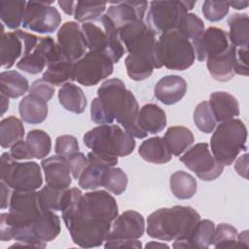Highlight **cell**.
<instances>
[{"mask_svg": "<svg viewBox=\"0 0 249 249\" xmlns=\"http://www.w3.org/2000/svg\"><path fill=\"white\" fill-rule=\"evenodd\" d=\"M60 212L73 242L82 248L99 247L105 241L119 213L118 204L108 192L83 194L78 188L67 189Z\"/></svg>", "mask_w": 249, "mask_h": 249, "instance_id": "cell-1", "label": "cell"}, {"mask_svg": "<svg viewBox=\"0 0 249 249\" xmlns=\"http://www.w3.org/2000/svg\"><path fill=\"white\" fill-rule=\"evenodd\" d=\"M139 105L134 94L118 78L104 81L97 89V97L90 104V120L96 124H120L133 137L142 139L148 133L137 122Z\"/></svg>", "mask_w": 249, "mask_h": 249, "instance_id": "cell-2", "label": "cell"}, {"mask_svg": "<svg viewBox=\"0 0 249 249\" xmlns=\"http://www.w3.org/2000/svg\"><path fill=\"white\" fill-rule=\"evenodd\" d=\"M200 215L190 206L175 205L160 208L147 218V234L162 241H184L188 238Z\"/></svg>", "mask_w": 249, "mask_h": 249, "instance_id": "cell-3", "label": "cell"}, {"mask_svg": "<svg viewBox=\"0 0 249 249\" xmlns=\"http://www.w3.org/2000/svg\"><path fill=\"white\" fill-rule=\"evenodd\" d=\"M83 141L97 155L115 160L131 154L136 145L133 136L119 124L97 125L85 133Z\"/></svg>", "mask_w": 249, "mask_h": 249, "instance_id": "cell-4", "label": "cell"}, {"mask_svg": "<svg viewBox=\"0 0 249 249\" xmlns=\"http://www.w3.org/2000/svg\"><path fill=\"white\" fill-rule=\"evenodd\" d=\"M210 139V149L215 160L229 166L241 151H246L247 128L240 119H230L218 124Z\"/></svg>", "mask_w": 249, "mask_h": 249, "instance_id": "cell-5", "label": "cell"}, {"mask_svg": "<svg viewBox=\"0 0 249 249\" xmlns=\"http://www.w3.org/2000/svg\"><path fill=\"white\" fill-rule=\"evenodd\" d=\"M101 25L84 22L81 25L88 49L108 56L113 63H118L124 54V47L119 38V31L104 14L97 19Z\"/></svg>", "mask_w": 249, "mask_h": 249, "instance_id": "cell-6", "label": "cell"}, {"mask_svg": "<svg viewBox=\"0 0 249 249\" xmlns=\"http://www.w3.org/2000/svg\"><path fill=\"white\" fill-rule=\"evenodd\" d=\"M156 36L145 20L131 22L119 29V38L129 54L147 59L155 69H160L162 64L159 55Z\"/></svg>", "mask_w": 249, "mask_h": 249, "instance_id": "cell-7", "label": "cell"}, {"mask_svg": "<svg viewBox=\"0 0 249 249\" xmlns=\"http://www.w3.org/2000/svg\"><path fill=\"white\" fill-rule=\"evenodd\" d=\"M0 180L16 191H36L43 184V175L36 161H17L9 152L1 155Z\"/></svg>", "mask_w": 249, "mask_h": 249, "instance_id": "cell-8", "label": "cell"}, {"mask_svg": "<svg viewBox=\"0 0 249 249\" xmlns=\"http://www.w3.org/2000/svg\"><path fill=\"white\" fill-rule=\"evenodd\" d=\"M158 49L162 66L170 70H187L196 59L192 42L178 30L160 34L158 39Z\"/></svg>", "mask_w": 249, "mask_h": 249, "instance_id": "cell-9", "label": "cell"}, {"mask_svg": "<svg viewBox=\"0 0 249 249\" xmlns=\"http://www.w3.org/2000/svg\"><path fill=\"white\" fill-rule=\"evenodd\" d=\"M195 5L196 1H152L145 22L156 35L176 30L183 15Z\"/></svg>", "mask_w": 249, "mask_h": 249, "instance_id": "cell-10", "label": "cell"}, {"mask_svg": "<svg viewBox=\"0 0 249 249\" xmlns=\"http://www.w3.org/2000/svg\"><path fill=\"white\" fill-rule=\"evenodd\" d=\"M114 71V63L102 53L89 51L74 62V80L80 85L92 87L108 78Z\"/></svg>", "mask_w": 249, "mask_h": 249, "instance_id": "cell-11", "label": "cell"}, {"mask_svg": "<svg viewBox=\"0 0 249 249\" xmlns=\"http://www.w3.org/2000/svg\"><path fill=\"white\" fill-rule=\"evenodd\" d=\"M0 64L2 68L10 69L20 57L31 53L39 43L41 37L18 29L13 32H5L1 24Z\"/></svg>", "mask_w": 249, "mask_h": 249, "instance_id": "cell-12", "label": "cell"}, {"mask_svg": "<svg viewBox=\"0 0 249 249\" xmlns=\"http://www.w3.org/2000/svg\"><path fill=\"white\" fill-rule=\"evenodd\" d=\"M180 160L199 179L207 182L219 178L225 167L215 160L208 143L205 142L196 143L189 148L180 157Z\"/></svg>", "mask_w": 249, "mask_h": 249, "instance_id": "cell-13", "label": "cell"}, {"mask_svg": "<svg viewBox=\"0 0 249 249\" xmlns=\"http://www.w3.org/2000/svg\"><path fill=\"white\" fill-rule=\"evenodd\" d=\"M53 2L28 1L22 20L23 28L39 33H53L60 24L61 17Z\"/></svg>", "mask_w": 249, "mask_h": 249, "instance_id": "cell-14", "label": "cell"}, {"mask_svg": "<svg viewBox=\"0 0 249 249\" xmlns=\"http://www.w3.org/2000/svg\"><path fill=\"white\" fill-rule=\"evenodd\" d=\"M61 57L57 45L51 36L41 37L36 48L28 54L22 56L17 67L28 74L36 75L41 73L46 66L59 60Z\"/></svg>", "mask_w": 249, "mask_h": 249, "instance_id": "cell-15", "label": "cell"}, {"mask_svg": "<svg viewBox=\"0 0 249 249\" xmlns=\"http://www.w3.org/2000/svg\"><path fill=\"white\" fill-rule=\"evenodd\" d=\"M56 45L61 57L72 62L83 57L88 49L81 26L76 21H66L59 27Z\"/></svg>", "mask_w": 249, "mask_h": 249, "instance_id": "cell-16", "label": "cell"}, {"mask_svg": "<svg viewBox=\"0 0 249 249\" xmlns=\"http://www.w3.org/2000/svg\"><path fill=\"white\" fill-rule=\"evenodd\" d=\"M193 44L195 55L198 61L206 60L209 57L218 55L230 47L228 33L215 26H210Z\"/></svg>", "mask_w": 249, "mask_h": 249, "instance_id": "cell-17", "label": "cell"}, {"mask_svg": "<svg viewBox=\"0 0 249 249\" xmlns=\"http://www.w3.org/2000/svg\"><path fill=\"white\" fill-rule=\"evenodd\" d=\"M147 9V1H118L110 3L105 15L119 31L126 24L144 20Z\"/></svg>", "mask_w": 249, "mask_h": 249, "instance_id": "cell-18", "label": "cell"}, {"mask_svg": "<svg viewBox=\"0 0 249 249\" xmlns=\"http://www.w3.org/2000/svg\"><path fill=\"white\" fill-rule=\"evenodd\" d=\"M145 231V220L142 214L134 210H126L113 221L106 239L124 238L139 239Z\"/></svg>", "mask_w": 249, "mask_h": 249, "instance_id": "cell-19", "label": "cell"}, {"mask_svg": "<svg viewBox=\"0 0 249 249\" xmlns=\"http://www.w3.org/2000/svg\"><path fill=\"white\" fill-rule=\"evenodd\" d=\"M41 167L48 185L63 190L70 187L72 183L71 170L65 158L56 155L44 159L41 162Z\"/></svg>", "mask_w": 249, "mask_h": 249, "instance_id": "cell-20", "label": "cell"}, {"mask_svg": "<svg viewBox=\"0 0 249 249\" xmlns=\"http://www.w3.org/2000/svg\"><path fill=\"white\" fill-rule=\"evenodd\" d=\"M187 82L177 75H167L158 81L154 88L156 98L165 105L179 102L187 92Z\"/></svg>", "mask_w": 249, "mask_h": 249, "instance_id": "cell-21", "label": "cell"}, {"mask_svg": "<svg viewBox=\"0 0 249 249\" xmlns=\"http://www.w3.org/2000/svg\"><path fill=\"white\" fill-rule=\"evenodd\" d=\"M33 237L44 248L60 233V219L53 211H43L29 226Z\"/></svg>", "mask_w": 249, "mask_h": 249, "instance_id": "cell-22", "label": "cell"}, {"mask_svg": "<svg viewBox=\"0 0 249 249\" xmlns=\"http://www.w3.org/2000/svg\"><path fill=\"white\" fill-rule=\"evenodd\" d=\"M236 48L231 44L224 53L206 59V66L211 77L218 82H228L235 75Z\"/></svg>", "mask_w": 249, "mask_h": 249, "instance_id": "cell-23", "label": "cell"}, {"mask_svg": "<svg viewBox=\"0 0 249 249\" xmlns=\"http://www.w3.org/2000/svg\"><path fill=\"white\" fill-rule=\"evenodd\" d=\"M215 224L207 219L199 220L194 230L184 241H174L173 248H197L204 249L213 243Z\"/></svg>", "mask_w": 249, "mask_h": 249, "instance_id": "cell-24", "label": "cell"}, {"mask_svg": "<svg viewBox=\"0 0 249 249\" xmlns=\"http://www.w3.org/2000/svg\"><path fill=\"white\" fill-rule=\"evenodd\" d=\"M209 105L217 122L233 119L239 115L237 99L227 91H213L209 96Z\"/></svg>", "mask_w": 249, "mask_h": 249, "instance_id": "cell-25", "label": "cell"}, {"mask_svg": "<svg viewBox=\"0 0 249 249\" xmlns=\"http://www.w3.org/2000/svg\"><path fill=\"white\" fill-rule=\"evenodd\" d=\"M18 112L24 123L30 124H41L48 117V102L36 95L28 94L19 101Z\"/></svg>", "mask_w": 249, "mask_h": 249, "instance_id": "cell-26", "label": "cell"}, {"mask_svg": "<svg viewBox=\"0 0 249 249\" xmlns=\"http://www.w3.org/2000/svg\"><path fill=\"white\" fill-rule=\"evenodd\" d=\"M138 124L140 128L146 133L156 134L163 130L166 126V115L165 112L157 104L148 103L139 109Z\"/></svg>", "mask_w": 249, "mask_h": 249, "instance_id": "cell-27", "label": "cell"}, {"mask_svg": "<svg viewBox=\"0 0 249 249\" xmlns=\"http://www.w3.org/2000/svg\"><path fill=\"white\" fill-rule=\"evenodd\" d=\"M138 154L144 160L155 164L167 163L172 158L163 137L160 136L144 140L138 148Z\"/></svg>", "mask_w": 249, "mask_h": 249, "instance_id": "cell-28", "label": "cell"}, {"mask_svg": "<svg viewBox=\"0 0 249 249\" xmlns=\"http://www.w3.org/2000/svg\"><path fill=\"white\" fill-rule=\"evenodd\" d=\"M163 139L172 156L179 157L185 153L195 142L191 129L181 125H174L167 128Z\"/></svg>", "mask_w": 249, "mask_h": 249, "instance_id": "cell-29", "label": "cell"}, {"mask_svg": "<svg viewBox=\"0 0 249 249\" xmlns=\"http://www.w3.org/2000/svg\"><path fill=\"white\" fill-rule=\"evenodd\" d=\"M59 104L68 112L84 113L87 107V97L84 90L73 83H66L58 89Z\"/></svg>", "mask_w": 249, "mask_h": 249, "instance_id": "cell-30", "label": "cell"}, {"mask_svg": "<svg viewBox=\"0 0 249 249\" xmlns=\"http://www.w3.org/2000/svg\"><path fill=\"white\" fill-rule=\"evenodd\" d=\"M27 79L16 70L3 71L0 74V92L9 98H18L29 90Z\"/></svg>", "mask_w": 249, "mask_h": 249, "instance_id": "cell-31", "label": "cell"}, {"mask_svg": "<svg viewBox=\"0 0 249 249\" xmlns=\"http://www.w3.org/2000/svg\"><path fill=\"white\" fill-rule=\"evenodd\" d=\"M42 79L54 87H61L74 80V62L60 58L47 66Z\"/></svg>", "mask_w": 249, "mask_h": 249, "instance_id": "cell-32", "label": "cell"}, {"mask_svg": "<svg viewBox=\"0 0 249 249\" xmlns=\"http://www.w3.org/2000/svg\"><path fill=\"white\" fill-rule=\"evenodd\" d=\"M229 42L235 48L249 45V18L247 14L234 13L228 18Z\"/></svg>", "mask_w": 249, "mask_h": 249, "instance_id": "cell-33", "label": "cell"}, {"mask_svg": "<svg viewBox=\"0 0 249 249\" xmlns=\"http://www.w3.org/2000/svg\"><path fill=\"white\" fill-rule=\"evenodd\" d=\"M169 187L171 193L176 198H192L197 190V184L195 177L183 170L175 171L169 178Z\"/></svg>", "mask_w": 249, "mask_h": 249, "instance_id": "cell-34", "label": "cell"}, {"mask_svg": "<svg viewBox=\"0 0 249 249\" xmlns=\"http://www.w3.org/2000/svg\"><path fill=\"white\" fill-rule=\"evenodd\" d=\"M27 2L20 0L0 1V18L9 29H17L22 25Z\"/></svg>", "mask_w": 249, "mask_h": 249, "instance_id": "cell-35", "label": "cell"}, {"mask_svg": "<svg viewBox=\"0 0 249 249\" xmlns=\"http://www.w3.org/2000/svg\"><path fill=\"white\" fill-rule=\"evenodd\" d=\"M24 126L21 121L15 116L4 118L0 122V145L2 149L11 148L15 143L22 140Z\"/></svg>", "mask_w": 249, "mask_h": 249, "instance_id": "cell-36", "label": "cell"}, {"mask_svg": "<svg viewBox=\"0 0 249 249\" xmlns=\"http://www.w3.org/2000/svg\"><path fill=\"white\" fill-rule=\"evenodd\" d=\"M100 187H104L112 194L120 196L126 190L127 176L120 167H106L101 175Z\"/></svg>", "mask_w": 249, "mask_h": 249, "instance_id": "cell-37", "label": "cell"}, {"mask_svg": "<svg viewBox=\"0 0 249 249\" xmlns=\"http://www.w3.org/2000/svg\"><path fill=\"white\" fill-rule=\"evenodd\" d=\"M88 160L89 163L79 177L78 184L83 190L94 191L100 187L101 175L106 166L90 157H88Z\"/></svg>", "mask_w": 249, "mask_h": 249, "instance_id": "cell-38", "label": "cell"}, {"mask_svg": "<svg viewBox=\"0 0 249 249\" xmlns=\"http://www.w3.org/2000/svg\"><path fill=\"white\" fill-rule=\"evenodd\" d=\"M26 142L28 143L33 156L37 160L45 159L51 152L52 139L50 135L42 129H32L26 135Z\"/></svg>", "mask_w": 249, "mask_h": 249, "instance_id": "cell-39", "label": "cell"}, {"mask_svg": "<svg viewBox=\"0 0 249 249\" xmlns=\"http://www.w3.org/2000/svg\"><path fill=\"white\" fill-rule=\"evenodd\" d=\"M124 65L128 77L134 81H143L149 78L155 69L149 60L129 53L124 59Z\"/></svg>", "mask_w": 249, "mask_h": 249, "instance_id": "cell-40", "label": "cell"}, {"mask_svg": "<svg viewBox=\"0 0 249 249\" xmlns=\"http://www.w3.org/2000/svg\"><path fill=\"white\" fill-rule=\"evenodd\" d=\"M66 190L55 188L47 184L39 192H37L38 200L42 211H60L63 195Z\"/></svg>", "mask_w": 249, "mask_h": 249, "instance_id": "cell-41", "label": "cell"}, {"mask_svg": "<svg viewBox=\"0 0 249 249\" xmlns=\"http://www.w3.org/2000/svg\"><path fill=\"white\" fill-rule=\"evenodd\" d=\"M176 30L194 43L204 32V23L196 14L186 13L181 18Z\"/></svg>", "mask_w": 249, "mask_h": 249, "instance_id": "cell-42", "label": "cell"}, {"mask_svg": "<svg viewBox=\"0 0 249 249\" xmlns=\"http://www.w3.org/2000/svg\"><path fill=\"white\" fill-rule=\"evenodd\" d=\"M107 3H93L86 1H78L75 5L74 18L80 22H89L100 18L107 10Z\"/></svg>", "mask_w": 249, "mask_h": 249, "instance_id": "cell-43", "label": "cell"}, {"mask_svg": "<svg viewBox=\"0 0 249 249\" xmlns=\"http://www.w3.org/2000/svg\"><path fill=\"white\" fill-rule=\"evenodd\" d=\"M194 122L196 126L203 133L209 134L216 127L217 121L208 101L198 103L194 112Z\"/></svg>", "mask_w": 249, "mask_h": 249, "instance_id": "cell-44", "label": "cell"}, {"mask_svg": "<svg viewBox=\"0 0 249 249\" xmlns=\"http://www.w3.org/2000/svg\"><path fill=\"white\" fill-rule=\"evenodd\" d=\"M236 229L231 224L221 223L215 227L212 245L214 248H237Z\"/></svg>", "mask_w": 249, "mask_h": 249, "instance_id": "cell-45", "label": "cell"}, {"mask_svg": "<svg viewBox=\"0 0 249 249\" xmlns=\"http://www.w3.org/2000/svg\"><path fill=\"white\" fill-rule=\"evenodd\" d=\"M230 11L229 1H204L202 4L201 12L204 18L211 21L222 20Z\"/></svg>", "mask_w": 249, "mask_h": 249, "instance_id": "cell-46", "label": "cell"}, {"mask_svg": "<svg viewBox=\"0 0 249 249\" xmlns=\"http://www.w3.org/2000/svg\"><path fill=\"white\" fill-rule=\"evenodd\" d=\"M54 151L56 155L67 159L71 155L79 152V143L77 138L69 134L58 136L55 139Z\"/></svg>", "mask_w": 249, "mask_h": 249, "instance_id": "cell-47", "label": "cell"}, {"mask_svg": "<svg viewBox=\"0 0 249 249\" xmlns=\"http://www.w3.org/2000/svg\"><path fill=\"white\" fill-rule=\"evenodd\" d=\"M29 94L36 95L45 101H50L54 94V87L43 79L34 81L28 90Z\"/></svg>", "mask_w": 249, "mask_h": 249, "instance_id": "cell-48", "label": "cell"}, {"mask_svg": "<svg viewBox=\"0 0 249 249\" xmlns=\"http://www.w3.org/2000/svg\"><path fill=\"white\" fill-rule=\"evenodd\" d=\"M66 160L69 164V167L71 170V175H72L73 179L78 181L82 172L84 171V169L86 168V166L89 163L88 157L82 152H77V153L71 155L70 157H68Z\"/></svg>", "mask_w": 249, "mask_h": 249, "instance_id": "cell-49", "label": "cell"}, {"mask_svg": "<svg viewBox=\"0 0 249 249\" xmlns=\"http://www.w3.org/2000/svg\"><path fill=\"white\" fill-rule=\"evenodd\" d=\"M10 154L17 160L35 159L26 140H19L10 148Z\"/></svg>", "mask_w": 249, "mask_h": 249, "instance_id": "cell-50", "label": "cell"}, {"mask_svg": "<svg viewBox=\"0 0 249 249\" xmlns=\"http://www.w3.org/2000/svg\"><path fill=\"white\" fill-rule=\"evenodd\" d=\"M234 71L235 75L248 76V47L236 48Z\"/></svg>", "mask_w": 249, "mask_h": 249, "instance_id": "cell-51", "label": "cell"}, {"mask_svg": "<svg viewBox=\"0 0 249 249\" xmlns=\"http://www.w3.org/2000/svg\"><path fill=\"white\" fill-rule=\"evenodd\" d=\"M105 248H135L139 249L142 247V243L138 239H124V238H113L105 240Z\"/></svg>", "mask_w": 249, "mask_h": 249, "instance_id": "cell-52", "label": "cell"}, {"mask_svg": "<svg viewBox=\"0 0 249 249\" xmlns=\"http://www.w3.org/2000/svg\"><path fill=\"white\" fill-rule=\"evenodd\" d=\"M234 169L238 175L243 177L244 179H248V154L240 156L234 163Z\"/></svg>", "mask_w": 249, "mask_h": 249, "instance_id": "cell-53", "label": "cell"}, {"mask_svg": "<svg viewBox=\"0 0 249 249\" xmlns=\"http://www.w3.org/2000/svg\"><path fill=\"white\" fill-rule=\"evenodd\" d=\"M10 187L4 182L0 180V190H1V209H6L9 206L10 198L12 192L10 191Z\"/></svg>", "mask_w": 249, "mask_h": 249, "instance_id": "cell-54", "label": "cell"}, {"mask_svg": "<svg viewBox=\"0 0 249 249\" xmlns=\"http://www.w3.org/2000/svg\"><path fill=\"white\" fill-rule=\"evenodd\" d=\"M57 4L61 8V10L68 16H74L75 12V5L76 2L74 1H58Z\"/></svg>", "mask_w": 249, "mask_h": 249, "instance_id": "cell-55", "label": "cell"}, {"mask_svg": "<svg viewBox=\"0 0 249 249\" xmlns=\"http://www.w3.org/2000/svg\"><path fill=\"white\" fill-rule=\"evenodd\" d=\"M236 246L237 248H248L249 247V238H248V231H243L236 235Z\"/></svg>", "mask_w": 249, "mask_h": 249, "instance_id": "cell-56", "label": "cell"}, {"mask_svg": "<svg viewBox=\"0 0 249 249\" xmlns=\"http://www.w3.org/2000/svg\"><path fill=\"white\" fill-rule=\"evenodd\" d=\"M230 7L235 9V10H243L248 7L249 2L248 1H230L229 2Z\"/></svg>", "mask_w": 249, "mask_h": 249, "instance_id": "cell-57", "label": "cell"}, {"mask_svg": "<svg viewBox=\"0 0 249 249\" xmlns=\"http://www.w3.org/2000/svg\"><path fill=\"white\" fill-rule=\"evenodd\" d=\"M0 95H1V116H3L9 108V97L3 93H0Z\"/></svg>", "mask_w": 249, "mask_h": 249, "instance_id": "cell-58", "label": "cell"}, {"mask_svg": "<svg viewBox=\"0 0 249 249\" xmlns=\"http://www.w3.org/2000/svg\"><path fill=\"white\" fill-rule=\"evenodd\" d=\"M145 248H169V245L159 241H150L145 245Z\"/></svg>", "mask_w": 249, "mask_h": 249, "instance_id": "cell-59", "label": "cell"}]
</instances>
